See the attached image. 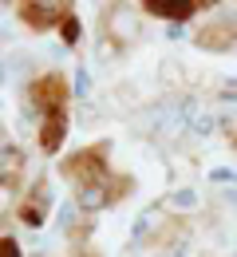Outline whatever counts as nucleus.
<instances>
[{
	"mask_svg": "<svg viewBox=\"0 0 237 257\" xmlns=\"http://www.w3.org/2000/svg\"><path fill=\"white\" fill-rule=\"evenodd\" d=\"M194 99H170V103H158L150 115H146V127L162 139H178V135H190V123H194Z\"/></svg>",
	"mask_w": 237,
	"mask_h": 257,
	"instance_id": "nucleus-1",
	"label": "nucleus"
},
{
	"mask_svg": "<svg viewBox=\"0 0 237 257\" xmlns=\"http://www.w3.org/2000/svg\"><path fill=\"white\" fill-rule=\"evenodd\" d=\"M142 8H146V12H154V16H170V20L178 24V20L194 16V8H198V4H190V0H174V4H170V0H146Z\"/></svg>",
	"mask_w": 237,
	"mask_h": 257,
	"instance_id": "nucleus-2",
	"label": "nucleus"
},
{
	"mask_svg": "<svg viewBox=\"0 0 237 257\" xmlns=\"http://www.w3.org/2000/svg\"><path fill=\"white\" fill-rule=\"evenodd\" d=\"M107 198H111V190H107L103 182H87V186H79V198H75V202H79L83 210H103Z\"/></svg>",
	"mask_w": 237,
	"mask_h": 257,
	"instance_id": "nucleus-3",
	"label": "nucleus"
},
{
	"mask_svg": "<svg viewBox=\"0 0 237 257\" xmlns=\"http://www.w3.org/2000/svg\"><path fill=\"white\" fill-rule=\"evenodd\" d=\"M40 143H44V151H56L60 143H64V119L56 115L52 123H44V135H40Z\"/></svg>",
	"mask_w": 237,
	"mask_h": 257,
	"instance_id": "nucleus-4",
	"label": "nucleus"
},
{
	"mask_svg": "<svg viewBox=\"0 0 237 257\" xmlns=\"http://www.w3.org/2000/svg\"><path fill=\"white\" fill-rule=\"evenodd\" d=\"M209 131H213V115H209L205 107H194V123H190V135H194V139H205Z\"/></svg>",
	"mask_w": 237,
	"mask_h": 257,
	"instance_id": "nucleus-5",
	"label": "nucleus"
},
{
	"mask_svg": "<svg viewBox=\"0 0 237 257\" xmlns=\"http://www.w3.org/2000/svg\"><path fill=\"white\" fill-rule=\"evenodd\" d=\"M170 206H174V210H198V194L190 190V186H182V190L170 194Z\"/></svg>",
	"mask_w": 237,
	"mask_h": 257,
	"instance_id": "nucleus-6",
	"label": "nucleus"
},
{
	"mask_svg": "<svg viewBox=\"0 0 237 257\" xmlns=\"http://www.w3.org/2000/svg\"><path fill=\"white\" fill-rule=\"evenodd\" d=\"M158 218H162L158 210H146V214H142V218L135 222V241H138V237H146V233H154V225H158Z\"/></svg>",
	"mask_w": 237,
	"mask_h": 257,
	"instance_id": "nucleus-7",
	"label": "nucleus"
},
{
	"mask_svg": "<svg viewBox=\"0 0 237 257\" xmlns=\"http://www.w3.org/2000/svg\"><path fill=\"white\" fill-rule=\"evenodd\" d=\"M87 91H91V75H87V67H79L75 71V95L87 99Z\"/></svg>",
	"mask_w": 237,
	"mask_h": 257,
	"instance_id": "nucleus-8",
	"label": "nucleus"
},
{
	"mask_svg": "<svg viewBox=\"0 0 237 257\" xmlns=\"http://www.w3.org/2000/svg\"><path fill=\"white\" fill-rule=\"evenodd\" d=\"M221 115H225V123L237 131V99H233V95H225V99H221Z\"/></svg>",
	"mask_w": 237,
	"mask_h": 257,
	"instance_id": "nucleus-9",
	"label": "nucleus"
},
{
	"mask_svg": "<svg viewBox=\"0 0 237 257\" xmlns=\"http://www.w3.org/2000/svg\"><path fill=\"white\" fill-rule=\"evenodd\" d=\"M233 178H237L233 170H213V182H233Z\"/></svg>",
	"mask_w": 237,
	"mask_h": 257,
	"instance_id": "nucleus-10",
	"label": "nucleus"
},
{
	"mask_svg": "<svg viewBox=\"0 0 237 257\" xmlns=\"http://www.w3.org/2000/svg\"><path fill=\"white\" fill-rule=\"evenodd\" d=\"M158 257H182V249H174V253H158Z\"/></svg>",
	"mask_w": 237,
	"mask_h": 257,
	"instance_id": "nucleus-11",
	"label": "nucleus"
}]
</instances>
